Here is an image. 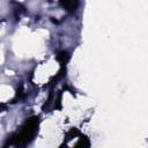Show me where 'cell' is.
<instances>
[{
	"instance_id": "6da1fadb",
	"label": "cell",
	"mask_w": 148,
	"mask_h": 148,
	"mask_svg": "<svg viewBox=\"0 0 148 148\" xmlns=\"http://www.w3.org/2000/svg\"><path fill=\"white\" fill-rule=\"evenodd\" d=\"M38 124H39V119L38 117H30L28 118L22 126L18 128V131H16L15 133H13L6 145L3 147H8V146H14V147H24L27 145H29L35 135L37 134L38 131Z\"/></svg>"
},
{
	"instance_id": "7a4b0ae2",
	"label": "cell",
	"mask_w": 148,
	"mask_h": 148,
	"mask_svg": "<svg viewBox=\"0 0 148 148\" xmlns=\"http://www.w3.org/2000/svg\"><path fill=\"white\" fill-rule=\"evenodd\" d=\"M60 5L69 13H74L79 6V0H60Z\"/></svg>"
},
{
	"instance_id": "3957f363",
	"label": "cell",
	"mask_w": 148,
	"mask_h": 148,
	"mask_svg": "<svg viewBox=\"0 0 148 148\" xmlns=\"http://www.w3.org/2000/svg\"><path fill=\"white\" fill-rule=\"evenodd\" d=\"M56 59L61 64V65H65L67 61H68V59H69V56H68V52L67 51H60V52H58L57 53V56H56Z\"/></svg>"
}]
</instances>
